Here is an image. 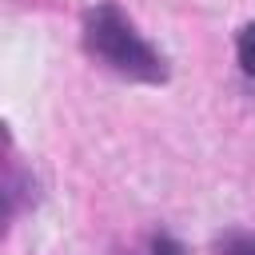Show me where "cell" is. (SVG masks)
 Masks as SVG:
<instances>
[{
	"label": "cell",
	"mask_w": 255,
	"mask_h": 255,
	"mask_svg": "<svg viewBox=\"0 0 255 255\" xmlns=\"http://www.w3.org/2000/svg\"><path fill=\"white\" fill-rule=\"evenodd\" d=\"M147 255H183V251H179V243H175V239L159 235V239L151 243V251H147Z\"/></svg>",
	"instance_id": "cell-4"
},
{
	"label": "cell",
	"mask_w": 255,
	"mask_h": 255,
	"mask_svg": "<svg viewBox=\"0 0 255 255\" xmlns=\"http://www.w3.org/2000/svg\"><path fill=\"white\" fill-rule=\"evenodd\" d=\"M84 44H88L92 56H100L112 72H120L128 80H143V84H163L167 80L163 56L135 32V24L116 4H100V8L88 12Z\"/></svg>",
	"instance_id": "cell-1"
},
{
	"label": "cell",
	"mask_w": 255,
	"mask_h": 255,
	"mask_svg": "<svg viewBox=\"0 0 255 255\" xmlns=\"http://www.w3.org/2000/svg\"><path fill=\"white\" fill-rule=\"evenodd\" d=\"M235 56H239V68H243L247 76H255V24H247V28L239 32Z\"/></svg>",
	"instance_id": "cell-3"
},
{
	"label": "cell",
	"mask_w": 255,
	"mask_h": 255,
	"mask_svg": "<svg viewBox=\"0 0 255 255\" xmlns=\"http://www.w3.org/2000/svg\"><path fill=\"white\" fill-rule=\"evenodd\" d=\"M219 255H255V231H223L215 239Z\"/></svg>",
	"instance_id": "cell-2"
}]
</instances>
